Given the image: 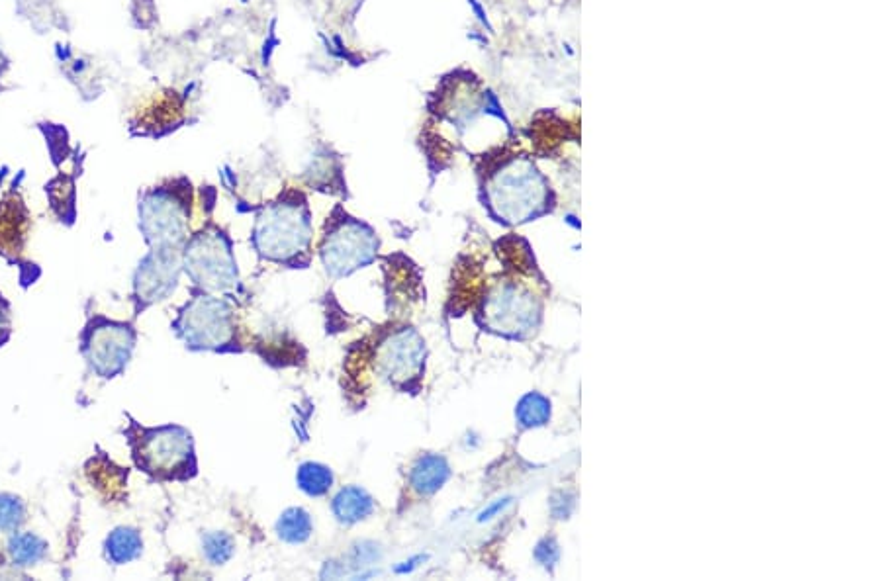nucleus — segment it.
Masks as SVG:
<instances>
[{
	"mask_svg": "<svg viewBox=\"0 0 881 581\" xmlns=\"http://www.w3.org/2000/svg\"><path fill=\"white\" fill-rule=\"evenodd\" d=\"M251 243L257 255L277 265H300L312 247V220L306 200L269 204L255 222Z\"/></svg>",
	"mask_w": 881,
	"mask_h": 581,
	"instance_id": "f257e3e1",
	"label": "nucleus"
},
{
	"mask_svg": "<svg viewBox=\"0 0 881 581\" xmlns=\"http://www.w3.org/2000/svg\"><path fill=\"white\" fill-rule=\"evenodd\" d=\"M132 452L143 472L157 480H185L196 470L192 435L177 425L157 429L136 427Z\"/></svg>",
	"mask_w": 881,
	"mask_h": 581,
	"instance_id": "f03ea898",
	"label": "nucleus"
},
{
	"mask_svg": "<svg viewBox=\"0 0 881 581\" xmlns=\"http://www.w3.org/2000/svg\"><path fill=\"white\" fill-rule=\"evenodd\" d=\"M175 327L186 347L198 351L232 349L237 337L232 304L214 294H202L190 300L179 313Z\"/></svg>",
	"mask_w": 881,
	"mask_h": 581,
	"instance_id": "7ed1b4c3",
	"label": "nucleus"
},
{
	"mask_svg": "<svg viewBox=\"0 0 881 581\" xmlns=\"http://www.w3.org/2000/svg\"><path fill=\"white\" fill-rule=\"evenodd\" d=\"M183 267L190 280L208 294L230 292L239 282L232 243L218 229L200 231L186 243Z\"/></svg>",
	"mask_w": 881,
	"mask_h": 581,
	"instance_id": "20e7f679",
	"label": "nucleus"
},
{
	"mask_svg": "<svg viewBox=\"0 0 881 581\" xmlns=\"http://www.w3.org/2000/svg\"><path fill=\"white\" fill-rule=\"evenodd\" d=\"M547 186L527 163L511 165L490 186V208L500 222L523 224L545 212Z\"/></svg>",
	"mask_w": 881,
	"mask_h": 581,
	"instance_id": "39448f33",
	"label": "nucleus"
},
{
	"mask_svg": "<svg viewBox=\"0 0 881 581\" xmlns=\"http://www.w3.org/2000/svg\"><path fill=\"white\" fill-rule=\"evenodd\" d=\"M380 241L371 227L343 216L331 222L320 243V259L331 278H345L376 261Z\"/></svg>",
	"mask_w": 881,
	"mask_h": 581,
	"instance_id": "423d86ee",
	"label": "nucleus"
},
{
	"mask_svg": "<svg viewBox=\"0 0 881 581\" xmlns=\"http://www.w3.org/2000/svg\"><path fill=\"white\" fill-rule=\"evenodd\" d=\"M425 341L416 329L402 327L388 333L374 353L376 374L390 386L408 392L425 372Z\"/></svg>",
	"mask_w": 881,
	"mask_h": 581,
	"instance_id": "0eeeda50",
	"label": "nucleus"
},
{
	"mask_svg": "<svg viewBox=\"0 0 881 581\" xmlns=\"http://www.w3.org/2000/svg\"><path fill=\"white\" fill-rule=\"evenodd\" d=\"M482 315L490 331L521 339L537 327L541 306L531 292L508 282L488 296Z\"/></svg>",
	"mask_w": 881,
	"mask_h": 581,
	"instance_id": "6e6552de",
	"label": "nucleus"
},
{
	"mask_svg": "<svg viewBox=\"0 0 881 581\" xmlns=\"http://www.w3.org/2000/svg\"><path fill=\"white\" fill-rule=\"evenodd\" d=\"M141 231L151 249H179L188 233V208L169 192L149 194L140 210Z\"/></svg>",
	"mask_w": 881,
	"mask_h": 581,
	"instance_id": "1a4fd4ad",
	"label": "nucleus"
},
{
	"mask_svg": "<svg viewBox=\"0 0 881 581\" xmlns=\"http://www.w3.org/2000/svg\"><path fill=\"white\" fill-rule=\"evenodd\" d=\"M134 345L136 333L130 325L102 321L87 331L85 357L98 376L112 378L126 368Z\"/></svg>",
	"mask_w": 881,
	"mask_h": 581,
	"instance_id": "9d476101",
	"label": "nucleus"
},
{
	"mask_svg": "<svg viewBox=\"0 0 881 581\" xmlns=\"http://www.w3.org/2000/svg\"><path fill=\"white\" fill-rule=\"evenodd\" d=\"M183 255L177 249H151L136 272V300L141 308L169 298L179 282Z\"/></svg>",
	"mask_w": 881,
	"mask_h": 581,
	"instance_id": "9b49d317",
	"label": "nucleus"
},
{
	"mask_svg": "<svg viewBox=\"0 0 881 581\" xmlns=\"http://www.w3.org/2000/svg\"><path fill=\"white\" fill-rule=\"evenodd\" d=\"M451 478L447 460L439 454H421L410 468L408 484L419 497H429L439 492Z\"/></svg>",
	"mask_w": 881,
	"mask_h": 581,
	"instance_id": "f8f14e48",
	"label": "nucleus"
},
{
	"mask_svg": "<svg viewBox=\"0 0 881 581\" xmlns=\"http://www.w3.org/2000/svg\"><path fill=\"white\" fill-rule=\"evenodd\" d=\"M376 509V501L371 493L361 486L341 488L331 501V511L341 525H357L371 517Z\"/></svg>",
	"mask_w": 881,
	"mask_h": 581,
	"instance_id": "ddd939ff",
	"label": "nucleus"
},
{
	"mask_svg": "<svg viewBox=\"0 0 881 581\" xmlns=\"http://www.w3.org/2000/svg\"><path fill=\"white\" fill-rule=\"evenodd\" d=\"M143 552V538L134 527H116L104 542V556L116 566L138 560Z\"/></svg>",
	"mask_w": 881,
	"mask_h": 581,
	"instance_id": "4468645a",
	"label": "nucleus"
},
{
	"mask_svg": "<svg viewBox=\"0 0 881 581\" xmlns=\"http://www.w3.org/2000/svg\"><path fill=\"white\" fill-rule=\"evenodd\" d=\"M277 537L286 544H304L308 542L314 533V521L312 515L302 507H290L282 511V515L275 525Z\"/></svg>",
	"mask_w": 881,
	"mask_h": 581,
	"instance_id": "2eb2a0df",
	"label": "nucleus"
},
{
	"mask_svg": "<svg viewBox=\"0 0 881 581\" xmlns=\"http://www.w3.org/2000/svg\"><path fill=\"white\" fill-rule=\"evenodd\" d=\"M335 476L329 466L322 462H304L296 472V486L308 497H324L333 490Z\"/></svg>",
	"mask_w": 881,
	"mask_h": 581,
	"instance_id": "dca6fc26",
	"label": "nucleus"
},
{
	"mask_svg": "<svg viewBox=\"0 0 881 581\" xmlns=\"http://www.w3.org/2000/svg\"><path fill=\"white\" fill-rule=\"evenodd\" d=\"M515 419L521 429L543 427L551 419V402L539 392H529L517 403Z\"/></svg>",
	"mask_w": 881,
	"mask_h": 581,
	"instance_id": "f3484780",
	"label": "nucleus"
},
{
	"mask_svg": "<svg viewBox=\"0 0 881 581\" xmlns=\"http://www.w3.org/2000/svg\"><path fill=\"white\" fill-rule=\"evenodd\" d=\"M47 544L32 533L14 535L8 542V554L16 566H34L46 556Z\"/></svg>",
	"mask_w": 881,
	"mask_h": 581,
	"instance_id": "a211bd4d",
	"label": "nucleus"
},
{
	"mask_svg": "<svg viewBox=\"0 0 881 581\" xmlns=\"http://www.w3.org/2000/svg\"><path fill=\"white\" fill-rule=\"evenodd\" d=\"M202 554L212 566H224L235 554V540L224 531H212L202 535Z\"/></svg>",
	"mask_w": 881,
	"mask_h": 581,
	"instance_id": "6ab92c4d",
	"label": "nucleus"
},
{
	"mask_svg": "<svg viewBox=\"0 0 881 581\" xmlns=\"http://www.w3.org/2000/svg\"><path fill=\"white\" fill-rule=\"evenodd\" d=\"M26 519V509L20 497L12 493H0V531L12 533Z\"/></svg>",
	"mask_w": 881,
	"mask_h": 581,
	"instance_id": "aec40b11",
	"label": "nucleus"
},
{
	"mask_svg": "<svg viewBox=\"0 0 881 581\" xmlns=\"http://www.w3.org/2000/svg\"><path fill=\"white\" fill-rule=\"evenodd\" d=\"M510 501L508 499H504V501H500V503H496V505H492L488 511H484L482 515H480V521H490L492 519V515H496L500 509H504L506 505H508Z\"/></svg>",
	"mask_w": 881,
	"mask_h": 581,
	"instance_id": "412c9836",
	"label": "nucleus"
},
{
	"mask_svg": "<svg viewBox=\"0 0 881 581\" xmlns=\"http://www.w3.org/2000/svg\"><path fill=\"white\" fill-rule=\"evenodd\" d=\"M4 323H6V313H4V308H2V302H0V331L4 329Z\"/></svg>",
	"mask_w": 881,
	"mask_h": 581,
	"instance_id": "4be33fe9",
	"label": "nucleus"
}]
</instances>
